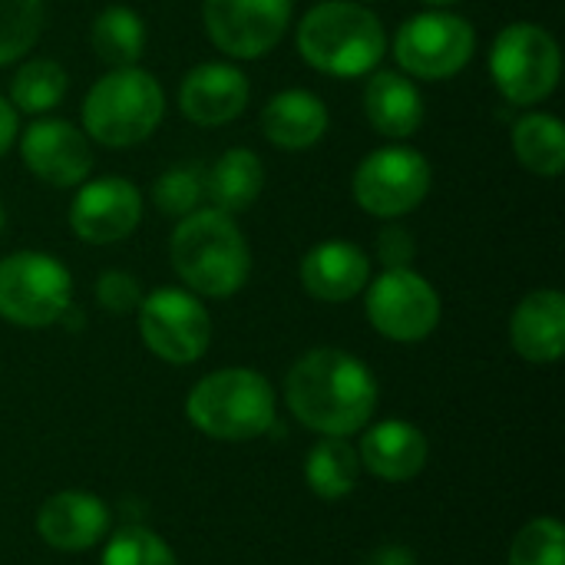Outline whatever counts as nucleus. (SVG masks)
Listing matches in <instances>:
<instances>
[{
	"label": "nucleus",
	"instance_id": "nucleus-1",
	"mask_svg": "<svg viewBox=\"0 0 565 565\" xmlns=\"http://www.w3.org/2000/svg\"><path fill=\"white\" fill-rule=\"evenodd\" d=\"M285 404L301 427L321 437H351L377 411V381L361 358L341 348H315L291 364Z\"/></svg>",
	"mask_w": 565,
	"mask_h": 565
},
{
	"label": "nucleus",
	"instance_id": "nucleus-2",
	"mask_svg": "<svg viewBox=\"0 0 565 565\" xmlns=\"http://www.w3.org/2000/svg\"><path fill=\"white\" fill-rule=\"evenodd\" d=\"M169 258L185 288L202 298H232L252 275L248 242L235 218L218 209H195L179 218Z\"/></svg>",
	"mask_w": 565,
	"mask_h": 565
},
{
	"label": "nucleus",
	"instance_id": "nucleus-3",
	"mask_svg": "<svg viewBox=\"0 0 565 565\" xmlns=\"http://www.w3.org/2000/svg\"><path fill=\"white\" fill-rule=\"evenodd\" d=\"M387 36L377 13L354 0H324L301 17L298 53L308 66L328 76L374 73Z\"/></svg>",
	"mask_w": 565,
	"mask_h": 565
},
{
	"label": "nucleus",
	"instance_id": "nucleus-4",
	"mask_svg": "<svg viewBox=\"0 0 565 565\" xmlns=\"http://www.w3.org/2000/svg\"><path fill=\"white\" fill-rule=\"evenodd\" d=\"M185 417L212 440L245 444L271 430L275 391L268 377L248 367H222L205 374L185 397Z\"/></svg>",
	"mask_w": 565,
	"mask_h": 565
},
{
	"label": "nucleus",
	"instance_id": "nucleus-5",
	"mask_svg": "<svg viewBox=\"0 0 565 565\" xmlns=\"http://www.w3.org/2000/svg\"><path fill=\"white\" fill-rule=\"evenodd\" d=\"M166 113L162 86L139 66H119L99 76L83 99V132L109 149H129L149 139Z\"/></svg>",
	"mask_w": 565,
	"mask_h": 565
},
{
	"label": "nucleus",
	"instance_id": "nucleus-6",
	"mask_svg": "<svg viewBox=\"0 0 565 565\" xmlns=\"http://www.w3.org/2000/svg\"><path fill=\"white\" fill-rule=\"evenodd\" d=\"M73 308V278L43 252L0 258V318L17 328H50Z\"/></svg>",
	"mask_w": 565,
	"mask_h": 565
},
{
	"label": "nucleus",
	"instance_id": "nucleus-7",
	"mask_svg": "<svg viewBox=\"0 0 565 565\" xmlns=\"http://www.w3.org/2000/svg\"><path fill=\"white\" fill-rule=\"evenodd\" d=\"M559 43L546 26L520 20L497 33L490 50V73L507 103L533 106L546 99L559 83Z\"/></svg>",
	"mask_w": 565,
	"mask_h": 565
},
{
	"label": "nucleus",
	"instance_id": "nucleus-8",
	"mask_svg": "<svg viewBox=\"0 0 565 565\" xmlns=\"http://www.w3.org/2000/svg\"><path fill=\"white\" fill-rule=\"evenodd\" d=\"M430 162L411 146H384L354 169V202L374 218H401L414 212L430 192Z\"/></svg>",
	"mask_w": 565,
	"mask_h": 565
},
{
	"label": "nucleus",
	"instance_id": "nucleus-9",
	"mask_svg": "<svg viewBox=\"0 0 565 565\" xmlns=\"http://www.w3.org/2000/svg\"><path fill=\"white\" fill-rule=\"evenodd\" d=\"M364 308L371 328L397 344H417L440 324V295L414 268H384L367 281Z\"/></svg>",
	"mask_w": 565,
	"mask_h": 565
},
{
	"label": "nucleus",
	"instance_id": "nucleus-10",
	"mask_svg": "<svg viewBox=\"0 0 565 565\" xmlns=\"http://www.w3.org/2000/svg\"><path fill=\"white\" fill-rule=\"evenodd\" d=\"M136 311L142 344L166 364H195L212 344V318L192 291L156 288Z\"/></svg>",
	"mask_w": 565,
	"mask_h": 565
},
{
	"label": "nucleus",
	"instance_id": "nucleus-11",
	"mask_svg": "<svg viewBox=\"0 0 565 565\" xmlns=\"http://www.w3.org/2000/svg\"><path fill=\"white\" fill-rule=\"evenodd\" d=\"M477 50V30L470 20L447 13V10H427L401 23L394 36V56L407 76L417 79H447L460 73Z\"/></svg>",
	"mask_w": 565,
	"mask_h": 565
},
{
	"label": "nucleus",
	"instance_id": "nucleus-12",
	"mask_svg": "<svg viewBox=\"0 0 565 565\" xmlns=\"http://www.w3.org/2000/svg\"><path fill=\"white\" fill-rule=\"evenodd\" d=\"M295 0H205L209 40L235 60H262L285 36Z\"/></svg>",
	"mask_w": 565,
	"mask_h": 565
},
{
	"label": "nucleus",
	"instance_id": "nucleus-13",
	"mask_svg": "<svg viewBox=\"0 0 565 565\" xmlns=\"http://www.w3.org/2000/svg\"><path fill=\"white\" fill-rule=\"evenodd\" d=\"M142 218L139 189L122 175H106L79 185L70 205V228L89 245H116L136 232Z\"/></svg>",
	"mask_w": 565,
	"mask_h": 565
},
{
	"label": "nucleus",
	"instance_id": "nucleus-14",
	"mask_svg": "<svg viewBox=\"0 0 565 565\" xmlns=\"http://www.w3.org/2000/svg\"><path fill=\"white\" fill-rule=\"evenodd\" d=\"M20 156L26 169L56 189L83 185L93 169V152L86 132H79L66 119H36L23 129Z\"/></svg>",
	"mask_w": 565,
	"mask_h": 565
},
{
	"label": "nucleus",
	"instance_id": "nucleus-15",
	"mask_svg": "<svg viewBox=\"0 0 565 565\" xmlns=\"http://www.w3.org/2000/svg\"><path fill=\"white\" fill-rule=\"evenodd\" d=\"M36 533L50 550L86 553L109 533V510L99 497L83 490L53 493L36 513Z\"/></svg>",
	"mask_w": 565,
	"mask_h": 565
},
{
	"label": "nucleus",
	"instance_id": "nucleus-16",
	"mask_svg": "<svg viewBox=\"0 0 565 565\" xmlns=\"http://www.w3.org/2000/svg\"><path fill=\"white\" fill-rule=\"evenodd\" d=\"M248 79L232 63H199L179 86V109L195 126H225L248 106Z\"/></svg>",
	"mask_w": 565,
	"mask_h": 565
},
{
	"label": "nucleus",
	"instance_id": "nucleus-17",
	"mask_svg": "<svg viewBox=\"0 0 565 565\" xmlns=\"http://www.w3.org/2000/svg\"><path fill=\"white\" fill-rule=\"evenodd\" d=\"M361 470L384 483H407L414 480L430 457V444L420 427L407 420H381L374 424L358 447Z\"/></svg>",
	"mask_w": 565,
	"mask_h": 565
},
{
	"label": "nucleus",
	"instance_id": "nucleus-18",
	"mask_svg": "<svg viewBox=\"0 0 565 565\" xmlns=\"http://www.w3.org/2000/svg\"><path fill=\"white\" fill-rule=\"evenodd\" d=\"M301 285L311 298L341 305L358 298L371 281V258L351 242H321L301 258Z\"/></svg>",
	"mask_w": 565,
	"mask_h": 565
},
{
	"label": "nucleus",
	"instance_id": "nucleus-19",
	"mask_svg": "<svg viewBox=\"0 0 565 565\" xmlns=\"http://www.w3.org/2000/svg\"><path fill=\"white\" fill-rule=\"evenodd\" d=\"M510 344L530 364H556L565 351V298L556 288L526 295L510 318Z\"/></svg>",
	"mask_w": 565,
	"mask_h": 565
},
{
	"label": "nucleus",
	"instance_id": "nucleus-20",
	"mask_svg": "<svg viewBox=\"0 0 565 565\" xmlns=\"http://www.w3.org/2000/svg\"><path fill=\"white\" fill-rule=\"evenodd\" d=\"M262 132L278 149H311L328 132V109L308 89H281L262 109Z\"/></svg>",
	"mask_w": 565,
	"mask_h": 565
},
{
	"label": "nucleus",
	"instance_id": "nucleus-21",
	"mask_svg": "<svg viewBox=\"0 0 565 565\" xmlns=\"http://www.w3.org/2000/svg\"><path fill=\"white\" fill-rule=\"evenodd\" d=\"M364 113L374 132L387 139H407L424 122V96L404 73L377 70L364 86Z\"/></svg>",
	"mask_w": 565,
	"mask_h": 565
},
{
	"label": "nucleus",
	"instance_id": "nucleus-22",
	"mask_svg": "<svg viewBox=\"0 0 565 565\" xmlns=\"http://www.w3.org/2000/svg\"><path fill=\"white\" fill-rule=\"evenodd\" d=\"M265 185V166L252 149H228L215 159L205 175V195L212 209L235 215L245 212Z\"/></svg>",
	"mask_w": 565,
	"mask_h": 565
},
{
	"label": "nucleus",
	"instance_id": "nucleus-23",
	"mask_svg": "<svg viewBox=\"0 0 565 565\" xmlns=\"http://www.w3.org/2000/svg\"><path fill=\"white\" fill-rule=\"evenodd\" d=\"M358 477H361V457L348 437H321L305 460V480L318 500L351 497Z\"/></svg>",
	"mask_w": 565,
	"mask_h": 565
},
{
	"label": "nucleus",
	"instance_id": "nucleus-24",
	"mask_svg": "<svg viewBox=\"0 0 565 565\" xmlns=\"http://www.w3.org/2000/svg\"><path fill=\"white\" fill-rule=\"evenodd\" d=\"M513 152L536 175H559L565 169V129L550 113H526L513 126Z\"/></svg>",
	"mask_w": 565,
	"mask_h": 565
},
{
	"label": "nucleus",
	"instance_id": "nucleus-25",
	"mask_svg": "<svg viewBox=\"0 0 565 565\" xmlns=\"http://www.w3.org/2000/svg\"><path fill=\"white\" fill-rule=\"evenodd\" d=\"M89 43L96 56L113 70L136 66V60L146 50V23L129 7H106L89 30Z\"/></svg>",
	"mask_w": 565,
	"mask_h": 565
},
{
	"label": "nucleus",
	"instance_id": "nucleus-26",
	"mask_svg": "<svg viewBox=\"0 0 565 565\" xmlns=\"http://www.w3.org/2000/svg\"><path fill=\"white\" fill-rule=\"evenodd\" d=\"M66 93V70L56 60H26L10 83V99L20 113H50Z\"/></svg>",
	"mask_w": 565,
	"mask_h": 565
},
{
	"label": "nucleus",
	"instance_id": "nucleus-27",
	"mask_svg": "<svg viewBox=\"0 0 565 565\" xmlns=\"http://www.w3.org/2000/svg\"><path fill=\"white\" fill-rule=\"evenodd\" d=\"M43 30V0H0V66L33 50Z\"/></svg>",
	"mask_w": 565,
	"mask_h": 565
},
{
	"label": "nucleus",
	"instance_id": "nucleus-28",
	"mask_svg": "<svg viewBox=\"0 0 565 565\" xmlns=\"http://www.w3.org/2000/svg\"><path fill=\"white\" fill-rule=\"evenodd\" d=\"M507 565H565V530L556 516L530 520L510 543Z\"/></svg>",
	"mask_w": 565,
	"mask_h": 565
},
{
	"label": "nucleus",
	"instance_id": "nucleus-29",
	"mask_svg": "<svg viewBox=\"0 0 565 565\" xmlns=\"http://www.w3.org/2000/svg\"><path fill=\"white\" fill-rule=\"evenodd\" d=\"M103 565H179L169 543L146 526H122L109 536Z\"/></svg>",
	"mask_w": 565,
	"mask_h": 565
},
{
	"label": "nucleus",
	"instance_id": "nucleus-30",
	"mask_svg": "<svg viewBox=\"0 0 565 565\" xmlns=\"http://www.w3.org/2000/svg\"><path fill=\"white\" fill-rule=\"evenodd\" d=\"M205 195V172L199 166H172L152 182V202L169 218H185Z\"/></svg>",
	"mask_w": 565,
	"mask_h": 565
},
{
	"label": "nucleus",
	"instance_id": "nucleus-31",
	"mask_svg": "<svg viewBox=\"0 0 565 565\" xmlns=\"http://www.w3.org/2000/svg\"><path fill=\"white\" fill-rule=\"evenodd\" d=\"M96 301L109 315H129L142 301V288L129 271H103L96 281Z\"/></svg>",
	"mask_w": 565,
	"mask_h": 565
},
{
	"label": "nucleus",
	"instance_id": "nucleus-32",
	"mask_svg": "<svg viewBox=\"0 0 565 565\" xmlns=\"http://www.w3.org/2000/svg\"><path fill=\"white\" fill-rule=\"evenodd\" d=\"M374 252L381 258L384 268H411L414 255H417V245H414V235L401 225H387L377 232V242H374Z\"/></svg>",
	"mask_w": 565,
	"mask_h": 565
},
{
	"label": "nucleus",
	"instance_id": "nucleus-33",
	"mask_svg": "<svg viewBox=\"0 0 565 565\" xmlns=\"http://www.w3.org/2000/svg\"><path fill=\"white\" fill-rule=\"evenodd\" d=\"M364 565H417V556H414L407 546H397V543H391V546H381V550H374V553L367 556V563Z\"/></svg>",
	"mask_w": 565,
	"mask_h": 565
},
{
	"label": "nucleus",
	"instance_id": "nucleus-34",
	"mask_svg": "<svg viewBox=\"0 0 565 565\" xmlns=\"http://www.w3.org/2000/svg\"><path fill=\"white\" fill-rule=\"evenodd\" d=\"M13 139H17V113H13V106L0 96V156L13 146Z\"/></svg>",
	"mask_w": 565,
	"mask_h": 565
},
{
	"label": "nucleus",
	"instance_id": "nucleus-35",
	"mask_svg": "<svg viewBox=\"0 0 565 565\" xmlns=\"http://www.w3.org/2000/svg\"><path fill=\"white\" fill-rule=\"evenodd\" d=\"M424 3H434V7H447V3H457V0H424Z\"/></svg>",
	"mask_w": 565,
	"mask_h": 565
},
{
	"label": "nucleus",
	"instance_id": "nucleus-36",
	"mask_svg": "<svg viewBox=\"0 0 565 565\" xmlns=\"http://www.w3.org/2000/svg\"><path fill=\"white\" fill-rule=\"evenodd\" d=\"M0 232H3V205H0Z\"/></svg>",
	"mask_w": 565,
	"mask_h": 565
},
{
	"label": "nucleus",
	"instance_id": "nucleus-37",
	"mask_svg": "<svg viewBox=\"0 0 565 565\" xmlns=\"http://www.w3.org/2000/svg\"><path fill=\"white\" fill-rule=\"evenodd\" d=\"M354 3H374V0H354Z\"/></svg>",
	"mask_w": 565,
	"mask_h": 565
}]
</instances>
